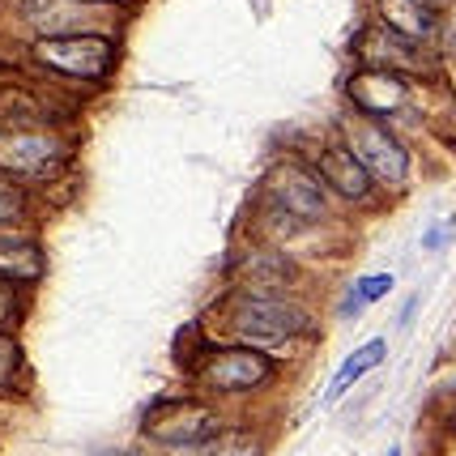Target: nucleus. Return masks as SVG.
<instances>
[{
	"label": "nucleus",
	"mask_w": 456,
	"mask_h": 456,
	"mask_svg": "<svg viewBox=\"0 0 456 456\" xmlns=\"http://www.w3.org/2000/svg\"><path fill=\"white\" fill-rule=\"evenodd\" d=\"M69 159H73V145L52 119L30 116L0 124V175L18 183H39V179L60 175Z\"/></svg>",
	"instance_id": "1"
},
{
	"label": "nucleus",
	"mask_w": 456,
	"mask_h": 456,
	"mask_svg": "<svg viewBox=\"0 0 456 456\" xmlns=\"http://www.w3.org/2000/svg\"><path fill=\"white\" fill-rule=\"evenodd\" d=\"M303 329H307V312L281 290H248L226 303V333L239 346L273 350L281 341L298 338Z\"/></svg>",
	"instance_id": "2"
},
{
	"label": "nucleus",
	"mask_w": 456,
	"mask_h": 456,
	"mask_svg": "<svg viewBox=\"0 0 456 456\" xmlns=\"http://www.w3.org/2000/svg\"><path fill=\"white\" fill-rule=\"evenodd\" d=\"M222 431V418L192 397H167L154 401L141 418V436L162 444V448H200L205 439Z\"/></svg>",
	"instance_id": "3"
},
{
	"label": "nucleus",
	"mask_w": 456,
	"mask_h": 456,
	"mask_svg": "<svg viewBox=\"0 0 456 456\" xmlns=\"http://www.w3.org/2000/svg\"><path fill=\"white\" fill-rule=\"evenodd\" d=\"M265 205H273L278 214H286L290 222H312V218H324L329 214V188L320 171H307L303 162L295 159H281L265 171Z\"/></svg>",
	"instance_id": "4"
},
{
	"label": "nucleus",
	"mask_w": 456,
	"mask_h": 456,
	"mask_svg": "<svg viewBox=\"0 0 456 456\" xmlns=\"http://www.w3.org/2000/svg\"><path fill=\"white\" fill-rule=\"evenodd\" d=\"M116 43L107 35H60V39L35 43V60L60 77L73 81H99L116 69Z\"/></svg>",
	"instance_id": "5"
},
{
	"label": "nucleus",
	"mask_w": 456,
	"mask_h": 456,
	"mask_svg": "<svg viewBox=\"0 0 456 456\" xmlns=\"http://www.w3.org/2000/svg\"><path fill=\"white\" fill-rule=\"evenodd\" d=\"M197 371L218 393H252L273 376V362L265 350H252V346H218L200 354Z\"/></svg>",
	"instance_id": "6"
},
{
	"label": "nucleus",
	"mask_w": 456,
	"mask_h": 456,
	"mask_svg": "<svg viewBox=\"0 0 456 456\" xmlns=\"http://www.w3.org/2000/svg\"><path fill=\"white\" fill-rule=\"evenodd\" d=\"M346 145L367 167V175L379 179V183H405L410 179V154H405V145L388 128L362 119L354 128H346Z\"/></svg>",
	"instance_id": "7"
},
{
	"label": "nucleus",
	"mask_w": 456,
	"mask_h": 456,
	"mask_svg": "<svg viewBox=\"0 0 456 456\" xmlns=\"http://www.w3.org/2000/svg\"><path fill=\"white\" fill-rule=\"evenodd\" d=\"M358 56L367 69H388V73H422L427 56L414 39H401L388 26H371L358 35Z\"/></svg>",
	"instance_id": "8"
},
{
	"label": "nucleus",
	"mask_w": 456,
	"mask_h": 456,
	"mask_svg": "<svg viewBox=\"0 0 456 456\" xmlns=\"http://www.w3.org/2000/svg\"><path fill=\"white\" fill-rule=\"evenodd\" d=\"M350 102H354L362 116H393L410 102V86L401 73H388V69H362L350 77Z\"/></svg>",
	"instance_id": "9"
},
{
	"label": "nucleus",
	"mask_w": 456,
	"mask_h": 456,
	"mask_svg": "<svg viewBox=\"0 0 456 456\" xmlns=\"http://www.w3.org/2000/svg\"><path fill=\"white\" fill-rule=\"evenodd\" d=\"M320 179H324V188L329 192H338L341 200H367L371 197V175H367V167L350 154V145H329L316 162Z\"/></svg>",
	"instance_id": "10"
},
{
	"label": "nucleus",
	"mask_w": 456,
	"mask_h": 456,
	"mask_svg": "<svg viewBox=\"0 0 456 456\" xmlns=\"http://www.w3.org/2000/svg\"><path fill=\"white\" fill-rule=\"evenodd\" d=\"M379 18L401 39H431L436 35V0H379Z\"/></svg>",
	"instance_id": "11"
},
{
	"label": "nucleus",
	"mask_w": 456,
	"mask_h": 456,
	"mask_svg": "<svg viewBox=\"0 0 456 456\" xmlns=\"http://www.w3.org/2000/svg\"><path fill=\"white\" fill-rule=\"evenodd\" d=\"M26 18L43 39H60V35H73V26H81L86 0H30Z\"/></svg>",
	"instance_id": "12"
},
{
	"label": "nucleus",
	"mask_w": 456,
	"mask_h": 456,
	"mask_svg": "<svg viewBox=\"0 0 456 456\" xmlns=\"http://www.w3.org/2000/svg\"><path fill=\"white\" fill-rule=\"evenodd\" d=\"M43 273V252L21 235H0V278L35 281Z\"/></svg>",
	"instance_id": "13"
},
{
	"label": "nucleus",
	"mask_w": 456,
	"mask_h": 456,
	"mask_svg": "<svg viewBox=\"0 0 456 456\" xmlns=\"http://www.w3.org/2000/svg\"><path fill=\"white\" fill-rule=\"evenodd\" d=\"M384 354H388V346H384L379 338L367 341V346H358L354 354H350L338 367V376H333V384H329V401H341V397H346V393H350V388H354V384L367 376L371 367H379V362H384Z\"/></svg>",
	"instance_id": "14"
},
{
	"label": "nucleus",
	"mask_w": 456,
	"mask_h": 456,
	"mask_svg": "<svg viewBox=\"0 0 456 456\" xmlns=\"http://www.w3.org/2000/svg\"><path fill=\"white\" fill-rule=\"evenodd\" d=\"M393 290V278L388 273H371V278H358L354 286H350V295H346V303H341V316L350 320V316H358L367 303H376V298H384Z\"/></svg>",
	"instance_id": "15"
},
{
	"label": "nucleus",
	"mask_w": 456,
	"mask_h": 456,
	"mask_svg": "<svg viewBox=\"0 0 456 456\" xmlns=\"http://www.w3.org/2000/svg\"><path fill=\"white\" fill-rule=\"evenodd\" d=\"M200 456H260L256 439L243 436V431H218L214 439L200 444Z\"/></svg>",
	"instance_id": "16"
},
{
	"label": "nucleus",
	"mask_w": 456,
	"mask_h": 456,
	"mask_svg": "<svg viewBox=\"0 0 456 456\" xmlns=\"http://www.w3.org/2000/svg\"><path fill=\"white\" fill-rule=\"evenodd\" d=\"M21 222H26V192H21L18 179L0 175V231L21 226Z\"/></svg>",
	"instance_id": "17"
},
{
	"label": "nucleus",
	"mask_w": 456,
	"mask_h": 456,
	"mask_svg": "<svg viewBox=\"0 0 456 456\" xmlns=\"http://www.w3.org/2000/svg\"><path fill=\"white\" fill-rule=\"evenodd\" d=\"M18 371H21V346L9 338L4 329H0V388L18 376Z\"/></svg>",
	"instance_id": "18"
},
{
	"label": "nucleus",
	"mask_w": 456,
	"mask_h": 456,
	"mask_svg": "<svg viewBox=\"0 0 456 456\" xmlns=\"http://www.w3.org/2000/svg\"><path fill=\"white\" fill-rule=\"evenodd\" d=\"M18 286L9 278H0V329H9L13 320H18Z\"/></svg>",
	"instance_id": "19"
},
{
	"label": "nucleus",
	"mask_w": 456,
	"mask_h": 456,
	"mask_svg": "<svg viewBox=\"0 0 456 456\" xmlns=\"http://www.w3.org/2000/svg\"><path fill=\"white\" fill-rule=\"evenodd\" d=\"M86 4H119V0H86Z\"/></svg>",
	"instance_id": "20"
},
{
	"label": "nucleus",
	"mask_w": 456,
	"mask_h": 456,
	"mask_svg": "<svg viewBox=\"0 0 456 456\" xmlns=\"http://www.w3.org/2000/svg\"><path fill=\"white\" fill-rule=\"evenodd\" d=\"M388 456H401V448H393V452H388Z\"/></svg>",
	"instance_id": "21"
},
{
	"label": "nucleus",
	"mask_w": 456,
	"mask_h": 456,
	"mask_svg": "<svg viewBox=\"0 0 456 456\" xmlns=\"http://www.w3.org/2000/svg\"><path fill=\"white\" fill-rule=\"evenodd\" d=\"M111 456H128V452H111Z\"/></svg>",
	"instance_id": "22"
}]
</instances>
